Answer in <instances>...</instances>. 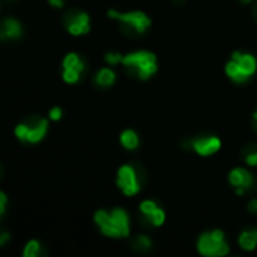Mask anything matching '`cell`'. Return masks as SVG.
Returning <instances> with one entry per match:
<instances>
[{"label":"cell","mask_w":257,"mask_h":257,"mask_svg":"<svg viewBox=\"0 0 257 257\" xmlns=\"http://www.w3.org/2000/svg\"><path fill=\"white\" fill-rule=\"evenodd\" d=\"M63 68H68V69H78V71L83 72L84 65H83V62H81V59H80L78 54L69 53V54H66L65 59H63Z\"/></svg>","instance_id":"e0dca14e"},{"label":"cell","mask_w":257,"mask_h":257,"mask_svg":"<svg viewBox=\"0 0 257 257\" xmlns=\"http://www.w3.org/2000/svg\"><path fill=\"white\" fill-rule=\"evenodd\" d=\"M242 3H250V2H253V0H241Z\"/></svg>","instance_id":"4dcf8cb0"},{"label":"cell","mask_w":257,"mask_h":257,"mask_svg":"<svg viewBox=\"0 0 257 257\" xmlns=\"http://www.w3.org/2000/svg\"><path fill=\"white\" fill-rule=\"evenodd\" d=\"M116 80V74L110 69V68H102L98 71V74L95 75V83L98 86H102V87H108L114 83Z\"/></svg>","instance_id":"5bb4252c"},{"label":"cell","mask_w":257,"mask_h":257,"mask_svg":"<svg viewBox=\"0 0 257 257\" xmlns=\"http://www.w3.org/2000/svg\"><path fill=\"white\" fill-rule=\"evenodd\" d=\"M232 59L238 63V66L241 68V71L250 78L257 69V60L254 56L247 54V53H233Z\"/></svg>","instance_id":"30bf717a"},{"label":"cell","mask_w":257,"mask_h":257,"mask_svg":"<svg viewBox=\"0 0 257 257\" xmlns=\"http://www.w3.org/2000/svg\"><path fill=\"white\" fill-rule=\"evenodd\" d=\"M48 130V122L47 119L42 117H29L26 122L20 123L15 128V136L21 142L27 143H38L41 142Z\"/></svg>","instance_id":"3957f363"},{"label":"cell","mask_w":257,"mask_h":257,"mask_svg":"<svg viewBox=\"0 0 257 257\" xmlns=\"http://www.w3.org/2000/svg\"><path fill=\"white\" fill-rule=\"evenodd\" d=\"M65 26L66 30L74 35V36H80L84 35L90 30V21H89V15L84 12H78V11H72L71 14L66 15L65 18Z\"/></svg>","instance_id":"8992f818"},{"label":"cell","mask_w":257,"mask_h":257,"mask_svg":"<svg viewBox=\"0 0 257 257\" xmlns=\"http://www.w3.org/2000/svg\"><path fill=\"white\" fill-rule=\"evenodd\" d=\"M148 221L152 224V226H163L164 224V221H166V214H164V211L163 209H160V208H157L149 217H148Z\"/></svg>","instance_id":"ac0fdd59"},{"label":"cell","mask_w":257,"mask_h":257,"mask_svg":"<svg viewBox=\"0 0 257 257\" xmlns=\"http://www.w3.org/2000/svg\"><path fill=\"white\" fill-rule=\"evenodd\" d=\"M157 208H158V206H157L155 202H152V200H145V202L140 203V212H142L146 218H148Z\"/></svg>","instance_id":"44dd1931"},{"label":"cell","mask_w":257,"mask_h":257,"mask_svg":"<svg viewBox=\"0 0 257 257\" xmlns=\"http://www.w3.org/2000/svg\"><path fill=\"white\" fill-rule=\"evenodd\" d=\"M123 60V56L120 53H107L105 54V62L108 65H117Z\"/></svg>","instance_id":"603a6c76"},{"label":"cell","mask_w":257,"mask_h":257,"mask_svg":"<svg viewBox=\"0 0 257 257\" xmlns=\"http://www.w3.org/2000/svg\"><path fill=\"white\" fill-rule=\"evenodd\" d=\"M191 145H193V149L202 157H209L218 152L221 148V142L218 137H200V139L193 140Z\"/></svg>","instance_id":"9c48e42d"},{"label":"cell","mask_w":257,"mask_h":257,"mask_svg":"<svg viewBox=\"0 0 257 257\" xmlns=\"http://www.w3.org/2000/svg\"><path fill=\"white\" fill-rule=\"evenodd\" d=\"M253 119H254V122H256V125H257V111L254 113V116H253Z\"/></svg>","instance_id":"f546056e"},{"label":"cell","mask_w":257,"mask_h":257,"mask_svg":"<svg viewBox=\"0 0 257 257\" xmlns=\"http://www.w3.org/2000/svg\"><path fill=\"white\" fill-rule=\"evenodd\" d=\"M248 211L253 214H257V199H253L248 202Z\"/></svg>","instance_id":"4316f807"},{"label":"cell","mask_w":257,"mask_h":257,"mask_svg":"<svg viewBox=\"0 0 257 257\" xmlns=\"http://www.w3.org/2000/svg\"><path fill=\"white\" fill-rule=\"evenodd\" d=\"M41 253V245L38 241H29L26 248L23 250V256L24 257H36Z\"/></svg>","instance_id":"d6986e66"},{"label":"cell","mask_w":257,"mask_h":257,"mask_svg":"<svg viewBox=\"0 0 257 257\" xmlns=\"http://www.w3.org/2000/svg\"><path fill=\"white\" fill-rule=\"evenodd\" d=\"M108 17L117 20L123 26L134 30L136 33H145L151 27V18L142 11H133V12H125V14L108 11Z\"/></svg>","instance_id":"277c9868"},{"label":"cell","mask_w":257,"mask_h":257,"mask_svg":"<svg viewBox=\"0 0 257 257\" xmlns=\"http://www.w3.org/2000/svg\"><path fill=\"white\" fill-rule=\"evenodd\" d=\"M239 245L241 248L247 251H253L257 248V230H245L239 236Z\"/></svg>","instance_id":"4fadbf2b"},{"label":"cell","mask_w":257,"mask_h":257,"mask_svg":"<svg viewBox=\"0 0 257 257\" xmlns=\"http://www.w3.org/2000/svg\"><path fill=\"white\" fill-rule=\"evenodd\" d=\"M95 223H96L98 227L101 229L102 235H105V236H108V238H120V233L117 232V229H116V226H114L111 212H107V211H104V209H99V211L95 214Z\"/></svg>","instance_id":"ba28073f"},{"label":"cell","mask_w":257,"mask_h":257,"mask_svg":"<svg viewBox=\"0 0 257 257\" xmlns=\"http://www.w3.org/2000/svg\"><path fill=\"white\" fill-rule=\"evenodd\" d=\"M21 33H23V29H21V24L17 20H14V18H5L3 20L2 29H0V36H2L3 41L20 38Z\"/></svg>","instance_id":"8fae6325"},{"label":"cell","mask_w":257,"mask_h":257,"mask_svg":"<svg viewBox=\"0 0 257 257\" xmlns=\"http://www.w3.org/2000/svg\"><path fill=\"white\" fill-rule=\"evenodd\" d=\"M122 65L142 80H148L157 72V57L151 51H134L123 56Z\"/></svg>","instance_id":"6da1fadb"},{"label":"cell","mask_w":257,"mask_h":257,"mask_svg":"<svg viewBox=\"0 0 257 257\" xmlns=\"http://www.w3.org/2000/svg\"><path fill=\"white\" fill-rule=\"evenodd\" d=\"M50 5H53L54 8H62L65 5V0H48Z\"/></svg>","instance_id":"83f0119b"},{"label":"cell","mask_w":257,"mask_h":257,"mask_svg":"<svg viewBox=\"0 0 257 257\" xmlns=\"http://www.w3.org/2000/svg\"><path fill=\"white\" fill-rule=\"evenodd\" d=\"M226 74L229 75V78H232L233 81H238V83H244L245 80H248V77L241 71V68L238 66V63L233 59L230 62H227V65H226Z\"/></svg>","instance_id":"9a60e30c"},{"label":"cell","mask_w":257,"mask_h":257,"mask_svg":"<svg viewBox=\"0 0 257 257\" xmlns=\"http://www.w3.org/2000/svg\"><path fill=\"white\" fill-rule=\"evenodd\" d=\"M117 187L122 190L125 196H134L140 191V181L134 167L122 166L117 170Z\"/></svg>","instance_id":"5b68a950"},{"label":"cell","mask_w":257,"mask_h":257,"mask_svg":"<svg viewBox=\"0 0 257 257\" xmlns=\"http://www.w3.org/2000/svg\"><path fill=\"white\" fill-rule=\"evenodd\" d=\"M151 239L148 238V236H145V235H142V236H137V239L134 241V248H137V250H142V251H145V250H149L151 248Z\"/></svg>","instance_id":"7402d4cb"},{"label":"cell","mask_w":257,"mask_h":257,"mask_svg":"<svg viewBox=\"0 0 257 257\" xmlns=\"http://www.w3.org/2000/svg\"><path fill=\"white\" fill-rule=\"evenodd\" d=\"M6 203H8L6 194H5V193H0V215L5 214V211H6Z\"/></svg>","instance_id":"484cf974"},{"label":"cell","mask_w":257,"mask_h":257,"mask_svg":"<svg viewBox=\"0 0 257 257\" xmlns=\"http://www.w3.org/2000/svg\"><path fill=\"white\" fill-rule=\"evenodd\" d=\"M48 116H50L51 120H60V117H62V108L60 107H53L50 110Z\"/></svg>","instance_id":"d4e9b609"},{"label":"cell","mask_w":257,"mask_h":257,"mask_svg":"<svg viewBox=\"0 0 257 257\" xmlns=\"http://www.w3.org/2000/svg\"><path fill=\"white\" fill-rule=\"evenodd\" d=\"M8 239H9V235H8L6 232H3V233L0 235V245L3 247V245L6 244V241H8Z\"/></svg>","instance_id":"f1b7e54d"},{"label":"cell","mask_w":257,"mask_h":257,"mask_svg":"<svg viewBox=\"0 0 257 257\" xmlns=\"http://www.w3.org/2000/svg\"><path fill=\"white\" fill-rule=\"evenodd\" d=\"M197 250L202 256L221 257L229 254V245L224 241V233L221 230L205 232L197 241Z\"/></svg>","instance_id":"7a4b0ae2"},{"label":"cell","mask_w":257,"mask_h":257,"mask_svg":"<svg viewBox=\"0 0 257 257\" xmlns=\"http://www.w3.org/2000/svg\"><path fill=\"white\" fill-rule=\"evenodd\" d=\"M80 75H81V71L78 69H68V68H63V80L69 84H74L80 80Z\"/></svg>","instance_id":"ffe728a7"},{"label":"cell","mask_w":257,"mask_h":257,"mask_svg":"<svg viewBox=\"0 0 257 257\" xmlns=\"http://www.w3.org/2000/svg\"><path fill=\"white\" fill-rule=\"evenodd\" d=\"M245 163H247L248 166H253V167H256L257 166V149L256 151H251V152H248V154L245 155Z\"/></svg>","instance_id":"cb8c5ba5"},{"label":"cell","mask_w":257,"mask_h":257,"mask_svg":"<svg viewBox=\"0 0 257 257\" xmlns=\"http://www.w3.org/2000/svg\"><path fill=\"white\" fill-rule=\"evenodd\" d=\"M111 217H113L117 232L120 233V238H126L130 235V218L126 212L123 209H113Z\"/></svg>","instance_id":"7c38bea8"},{"label":"cell","mask_w":257,"mask_h":257,"mask_svg":"<svg viewBox=\"0 0 257 257\" xmlns=\"http://www.w3.org/2000/svg\"><path fill=\"white\" fill-rule=\"evenodd\" d=\"M229 182L236 188L238 194H242L245 190H250L253 185V176L245 169H233L229 175Z\"/></svg>","instance_id":"52a82bcc"},{"label":"cell","mask_w":257,"mask_h":257,"mask_svg":"<svg viewBox=\"0 0 257 257\" xmlns=\"http://www.w3.org/2000/svg\"><path fill=\"white\" fill-rule=\"evenodd\" d=\"M120 143H122V146L125 149H130V151L136 149L139 146V136H137V133L133 131V130H125L120 134Z\"/></svg>","instance_id":"2e32d148"}]
</instances>
